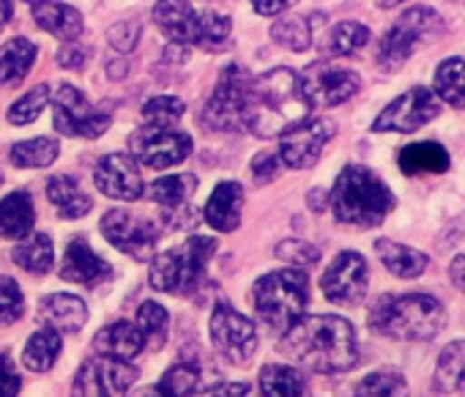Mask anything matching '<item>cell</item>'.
I'll return each instance as SVG.
<instances>
[{"label":"cell","mask_w":465,"mask_h":397,"mask_svg":"<svg viewBox=\"0 0 465 397\" xmlns=\"http://www.w3.org/2000/svg\"><path fill=\"white\" fill-rule=\"evenodd\" d=\"M277 173H280V156H277V154L263 151V154H258V156L252 159V175H255L258 184L272 181Z\"/></svg>","instance_id":"681fc988"},{"label":"cell","mask_w":465,"mask_h":397,"mask_svg":"<svg viewBox=\"0 0 465 397\" xmlns=\"http://www.w3.org/2000/svg\"><path fill=\"white\" fill-rule=\"evenodd\" d=\"M440 28H443L440 17L432 9H427V6H416V9L405 12L383 34V39L378 45V64H381V69H389V72L400 69L416 53L419 42L432 36V34H438Z\"/></svg>","instance_id":"ba28073f"},{"label":"cell","mask_w":465,"mask_h":397,"mask_svg":"<svg viewBox=\"0 0 465 397\" xmlns=\"http://www.w3.org/2000/svg\"><path fill=\"white\" fill-rule=\"evenodd\" d=\"M216 253V242L208 236H192L189 242L162 253L151 263V288L170 293V296H189L194 293L203 280L211 255Z\"/></svg>","instance_id":"8992f818"},{"label":"cell","mask_w":465,"mask_h":397,"mask_svg":"<svg viewBox=\"0 0 465 397\" xmlns=\"http://www.w3.org/2000/svg\"><path fill=\"white\" fill-rule=\"evenodd\" d=\"M61 348H64V340H61V332L47 326V329H39L28 342H25V351H23V362L28 370L34 372H47L55 359L61 356Z\"/></svg>","instance_id":"1f68e13d"},{"label":"cell","mask_w":465,"mask_h":397,"mask_svg":"<svg viewBox=\"0 0 465 397\" xmlns=\"http://www.w3.org/2000/svg\"><path fill=\"white\" fill-rule=\"evenodd\" d=\"M134 159L151 170H167L181 164L192 154V137L175 126H143L129 137Z\"/></svg>","instance_id":"8fae6325"},{"label":"cell","mask_w":465,"mask_h":397,"mask_svg":"<svg viewBox=\"0 0 465 397\" xmlns=\"http://www.w3.org/2000/svg\"><path fill=\"white\" fill-rule=\"evenodd\" d=\"M280 351L312 372H345L359 362L353 326L340 315H302L282 337Z\"/></svg>","instance_id":"6da1fadb"},{"label":"cell","mask_w":465,"mask_h":397,"mask_svg":"<svg viewBox=\"0 0 465 397\" xmlns=\"http://www.w3.org/2000/svg\"><path fill=\"white\" fill-rule=\"evenodd\" d=\"M137 375V367H132L129 362L96 356L80 367L72 397H126Z\"/></svg>","instance_id":"4fadbf2b"},{"label":"cell","mask_w":465,"mask_h":397,"mask_svg":"<svg viewBox=\"0 0 465 397\" xmlns=\"http://www.w3.org/2000/svg\"><path fill=\"white\" fill-rule=\"evenodd\" d=\"M370 329L381 337L402 342H427L438 337L446 323L443 304L430 293H405V296H381L370 307Z\"/></svg>","instance_id":"3957f363"},{"label":"cell","mask_w":465,"mask_h":397,"mask_svg":"<svg viewBox=\"0 0 465 397\" xmlns=\"http://www.w3.org/2000/svg\"><path fill=\"white\" fill-rule=\"evenodd\" d=\"M12 12H15V0H0V28L9 25Z\"/></svg>","instance_id":"11a10c76"},{"label":"cell","mask_w":465,"mask_h":397,"mask_svg":"<svg viewBox=\"0 0 465 397\" xmlns=\"http://www.w3.org/2000/svg\"><path fill=\"white\" fill-rule=\"evenodd\" d=\"M293 4H296V0H252L255 12L263 15V17H277L282 12H288Z\"/></svg>","instance_id":"f5cc1de1"},{"label":"cell","mask_w":465,"mask_h":397,"mask_svg":"<svg viewBox=\"0 0 465 397\" xmlns=\"http://www.w3.org/2000/svg\"><path fill=\"white\" fill-rule=\"evenodd\" d=\"M397 162L405 175H438L449 170V151L440 143L424 140L402 148Z\"/></svg>","instance_id":"4316f807"},{"label":"cell","mask_w":465,"mask_h":397,"mask_svg":"<svg viewBox=\"0 0 465 397\" xmlns=\"http://www.w3.org/2000/svg\"><path fill=\"white\" fill-rule=\"evenodd\" d=\"M85 58H88V47H83L77 39L74 42H66L61 47V53H58V64L64 69H80L85 64Z\"/></svg>","instance_id":"f907efd6"},{"label":"cell","mask_w":465,"mask_h":397,"mask_svg":"<svg viewBox=\"0 0 465 397\" xmlns=\"http://www.w3.org/2000/svg\"><path fill=\"white\" fill-rule=\"evenodd\" d=\"M211 342L230 364H247L258 348V332L247 315L230 304H216L211 315Z\"/></svg>","instance_id":"9c48e42d"},{"label":"cell","mask_w":465,"mask_h":397,"mask_svg":"<svg viewBox=\"0 0 465 397\" xmlns=\"http://www.w3.org/2000/svg\"><path fill=\"white\" fill-rule=\"evenodd\" d=\"M449 274H451V283H454L460 291H465V255H457V258L451 261Z\"/></svg>","instance_id":"db71d44e"},{"label":"cell","mask_w":465,"mask_h":397,"mask_svg":"<svg viewBox=\"0 0 465 397\" xmlns=\"http://www.w3.org/2000/svg\"><path fill=\"white\" fill-rule=\"evenodd\" d=\"M435 383L440 392H457L465 386V340H454L440 351Z\"/></svg>","instance_id":"e575fe53"},{"label":"cell","mask_w":465,"mask_h":397,"mask_svg":"<svg viewBox=\"0 0 465 397\" xmlns=\"http://www.w3.org/2000/svg\"><path fill=\"white\" fill-rule=\"evenodd\" d=\"M23 378L9 353H0V397H17Z\"/></svg>","instance_id":"c3c4849f"},{"label":"cell","mask_w":465,"mask_h":397,"mask_svg":"<svg viewBox=\"0 0 465 397\" xmlns=\"http://www.w3.org/2000/svg\"><path fill=\"white\" fill-rule=\"evenodd\" d=\"M370 42V31L361 25V23H353V20H345V23H337L326 42H323V53L326 55H353L359 53L364 45Z\"/></svg>","instance_id":"f35d334b"},{"label":"cell","mask_w":465,"mask_h":397,"mask_svg":"<svg viewBox=\"0 0 465 397\" xmlns=\"http://www.w3.org/2000/svg\"><path fill=\"white\" fill-rule=\"evenodd\" d=\"M375 4H378L381 9H391V6H397V4H402V0H375Z\"/></svg>","instance_id":"6f0895ef"},{"label":"cell","mask_w":465,"mask_h":397,"mask_svg":"<svg viewBox=\"0 0 465 397\" xmlns=\"http://www.w3.org/2000/svg\"><path fill=\"white\" fill-rule=\"evenodd\" d=\"M337 126L329 118H304L302 124L282 132L280 162L293 170H307L321 159L323 145L334 137Z\"/></svg>","instance_id":"9a60e30c"},{"label":"cell","mask_w":465,"mask_h":397,"mask_svg":"<svg viewBox=\"0 0 465 397\" xmlns=\"http://www.w3.org/2000/svg\"><path fill=\"white\" fill-rule=\"evenodd\" d=\"M25 313V296L17 280L0 274V326H12Z\"/></svg>","instance_id":"f6af8a7d"},{"label":"cell","mask_w":465,"mask_h":397,"mask_svg":"<svg viewBox=\"0 0 465 397\" xmlns=\"http://www.w3.org/2000/svg\"><path fill=\"white\" fill-rule=\"evenodd\" d=\"M353 397H408V381L400 370L383 367V370L364 375L356 383Z\"/></svg>","instance_id":"74e56055"},{"label":"cell","mask_w":465,"mask_h":397,"mask_svg":"<svg viewBox=\"0 0 465 397\" xmlns=\"http://www.w3.org/2000/svg\"><path fill=\"white\" fill-rule=\"evenodd\" d=\"M47 102H50V88H47V85H36V88H31L23 99H17V102L12 104L9 121H12L15 126L34 124V121L42 115V110L47 107Z\"/></svg>","instance_id":"7bdbcfd3"},{"label":"cell","mask_w":465,"mask_h":397,"mask_svg":"<svg viewBox=\"0 0 465 397\" xmlns=\"http://www.w3.org/2000/svg\"><path fill=\"white\" fill-rule=\"evenodd\" d=\"M272 39L293 53H304L312 45V31L302 17H282L272 25Z\"/></svg>","instance_id":"b9f144b4"},{"label":"cell","mask_w":465,"mask_h":397,"mask_svg":"<svg viewBox=\"0 0 465 397\" xmlns=\"http://www.w3.org/2000/svg\"><path fill=\"white\" fill-rule=\"evenodd\" d=\"M435 94L457 107V110H465V61L462 58H446L438 72H435Z\"/></svg>","instance_id":"836d02e7"},{"label":"cell","mask_w":465,"mask_h":397,"mask_svg":"<svg viewBox=\"0 0 465 397\" xmlns=\"http://www.w3.org/2000/svg\"><path fill=\"white\" fill-rule=\"evenodd\" d=\"M375 253H378V258L383 261V266H386L391 274L402 277V280H416V277H421V274L427 272V266H430V258H427L424 253H419V250H413V247H405V244H397V242H391V239H378V242H375Z\"/></svg>","instance_id":"83f0119b"},{"label":"cell","mask_w":465,"mask_h":397,"mask_svg":"<svg viewBox=\"0 0 465 397\" xmlns=\"http://www.w3.org/2000/svg\"><path fill=\"white\" fill-rule=\"evenodd\" d=\"M53 107L55 129L66 137H102L113 121L110 107H91L74 85H58Z\"/></svg>","instance_id":"30bf717a"},{"label":"cell","mask_w":465,"mask_h":397,"mask_svg":"<svg viewBox=\"0 0 465 397\" xmlns=\"http://www.w3.org/2000/svg\"><path fill=\"white\" fill-rule=\"evenodd\" d=\"M167 326H170V315L162 304L156 302H145L137 313V329L145 340V348L151 351H162L167 342Z\"/></svg>","instance_id":"ab89813d"},{"label":"cell","mask_w":465,"mask_h":397,"mask_svg":"<svg viewBox=\"0 0 465 397\" xmlns=\"http://www.w3.org/2000/svg\"><path fill=\"white\" fill-rule=\"evenodd\" d=\"M94 181L99 192L115 197V201H140L145 189L143 175L129 154H107L104 159H99Z\"/></svg>","instance_id":"ac0fdd59"},{"label":"cell","mask_w":465,"mask_h":397,"mask_svg":"<svg viewBox=\"0 0 465 397\" xmlns=\"http://www.w3.org/2000/svg\"><path fill=\"white\" fill-rule=\"evenodd\" d=\"M299 85L310 107H337L359 94L361 80L351 69L318 61L304 69V74L299 77Z\"/></svg>","instance_id":"7c38bea8"},{"label":"cell","mask_w":465,"mask_h":397,"mask_svg":"<svg viewBox=\"0 0 465 397\" xmlns=\"http://www.w3.org/2000/svg\"><path fill=\"white\" fill-rule=\"evenodd\" d=\"M250 72L239 64H230L219 83L203 107L200 124L211 132H230V129H244V110H247V94H250Z\"/></svg>","instance_id":"52a82bcc"},{"label":"cell","mask_w":465,"mask_h":397,"mask_svg":"<svg viewBox=\"0 0 465 397\" xmlns=\"http://www.w3.org/2000/svg\"><path fill=\"white\" fill-rule=\"evenodd\" d=\"M230 20L216 15V12H197V23H194V34H192V47L216 53L227 45L230 39Z\"/></svg>","instance_id":"d590c367"},{"label":"cell","mask_w":465,"mask_h":397,"mask_svg":"<svg viewBox=\"0 0 465 397\" xmlns=\"http://www.w3.org/2000/svg\"><path fill=\"white\" fill-rule=\"evenodd\" d=\"M36 61V45L28 39H12L0 47V85L15 88L20 85Z\"/></svg>","instance_id":"f1b7e54d"},{"label":"cell","mask_w":465,"mask_h":397,"mask_svg":"<svg viewBox=\"0 0 465 397\" xmlns=\"http://www.w3.org/2000/svg\"><path fill=\"white\" fill-rule=\"evenodd\" d=\"M242 206H244V186L236 181H222L213 189L211 201L205 203L203 220L213 231L230 233V231H236L242 223Z\"/></svg>","instance_id":"ffe728a7"},{"label":"cell","mask_w":465,"mask_h":397,"mask_svg":"<svg viewBox=\"0 0 465 397\" xmlns=\"http://www.w3.org/2000/svg\"><path fill=\"white\" fill-rule=\"evenodd\" d=\"M186 104L178 96H156L151 102H145L143 107V118L151 126H175L183 115Z\"/></svg>","instance_id":"ee69618b"},{"label":"cell","mask_w":465,"mask_h":397,"mask_svg":"<svg viewBox=\"0 0 465 397\" xmlns=\"http://www.w3.org/2000/svg\"><path fill=\"white\" fill-rule=\"evenodd\" d=\"M310 115V104L302 94L299 74L293 69H272L250 83L244 129L258 137H277Z\"/></svg>","instance_id":"7a4b0ae2"},{"label":"cell","mask_w":465,"mask_h":397,"mask_svg":"<svg viewBox=\"0 0 465 397\" xmlns=\"http://www.w3.org/2000/svg\"><path fill=\"white\" fill-rule=\"evenodd\" d=\"M36 220L34 201L28 192H12L0 201V236L9 242H20L31 233Z\"/></svg>","instance_id":"d4e9b609"},{"label":"cell","mask_w":465,"mask_h":397,"mask_svg":"<svg viewBox=\"0 0 465 397\" xmlns=\"http://www.w3.org/2000/svg\"><path fill=\"white\" fill-rule=\"evenodd\" d=\"M42 321H47L53 329L58 332H69L77 334L85 321H88V307L80 296L72 293H53L47 299H42V310H39Z\"/></svg>","instance_id":"cb8c5ba5"},{"label":"cell","mask_w":465,"mask_h":397,"mask_svg":"<svg viewBox=\"0 0 465 397\" xmlns=\"http://www.w3.org/2000/svg\"><path fill=\"white\" fill-rule=\"evenodd\" d=\"M159 389L167 392L170 397H192V394L200 389V367L192 364V362H178V364H173V367L162 375Z\"/></svg>","instance_id":"60d3db41"},{"label":"cell","mask_w":465,"mask_h":397,"mask_svg":"<svg viewBox=\"0 0 465 397\" xmlns=\"http://www.w3.org/2000/svg\"><path fill=\"white\" fill-rule=\"evenodd\" d=\"M15 263L31 274H47L53 269V261H55V247H53V239L47 233H34V236H25L20 239V244L15 247L12 253Z\"/></svg>","instance_id":"4dcf8cb0"},{"label":"cell","mask_w":465,"mask_h":397,"mask_svg":"<svg viewBox=\"0 0 465 397\" xmlns=\"http://www.w3.org/2000/svg\"><path fill=\"white\" fill-rule=\"evenodd\" d=\"M277 255L282 258V261H288V263H293V266H312L318 258H321V250L318 247H312L310 242H296V239H288V242H282L280 247H277Z\"/></svg>","instance_id":"bcb514c9"},{"label":"cell","mask_w":465,"mask_h":397,"mask_svg":"<svg viewBox=\"0 0 465 397\" xmlns=\"http://www.w3.org/2000/svg\"><path fill=\"white\" fill-rule=\"evenodd\" d=\"M129 397H170L167 392H162L159 389V383L156 386H145V389H137L134 394H129Z\"/></svg>","instance_id":"9f6ffc18"},{"label":"cell","mask_w":465,"mask_h":397,"mask_svg":"<svg viewBox=\"0 0 465 397\" xmlns=\"http://www.w3.org/2000/svg\"><path fill=\"white\" fill-rule=\"evenodd\" d=\"M102 233L115 250H121L124 255L137 258V261H151V255L156 250V239H159L156 223H151L145 217H134L126 209L107 212L102 220Z\"/></svg>","instance_id":"5bb4252c"},{"label":"cell","mask_w":465,"mask_h":397,"mask_svg":"<svg viewBox=\"0 0 465 397\" xmlns=\"http://www.w3.org/2000/svg\"><path fill=\"white\" fill-rule=\"evenodd\" d=\"M47 197L64 220H80L94 209L91 197L83 192V186L72 175H53L47 181Z\"/></svg>","instance_id":"484cf974"},{"label":"cell","mask_w":465,"mask_h":397,"mask_svg":"<svg viewBox=\"0 0 465 397\" xmlns=\"http://www.w3.org/2000/svg\"><path fill=\"white\" fill-rule=\"evenodd\" d=\"M61 277L69 280V283L85 285V288H96V285H102V283H107L113 277V266L104 258H99L88 247V242L83 236H77L66 247V258H64V266H61Z\"/></svg>","instance_id":"d6986e66"},{"label":"cell","mask_w":465,"mask_h":397,"mask_svg":"<svg viewBox=\"0 0 465 397\" xmlns=\"http://www.w3.org/2000/svg\"><path fill=\"white\" fill-rule=\"evenodd\" d=\"M367 283H370L367 261L359 253L348 250L331 261V266L326 269L321 280V288L329 302L342 304V307H356L367 296Z\"/></svg>","instance_id":"2e32d148"},{"label":"cell","mask_w":465,"mask_h":397,"mask_svg":"<svg viewBox=\"0 0 465 397\" xmlns=\"http://www.w3.org/2000/svg\"><path fill=\"white\" fill-rule=\"evenodd\" d=\"M261 392L263 397H310L304 375L288 364H266L261 370Z\"/></svg>","instance_id":"f546056e"},{"label":"cell","mask_w":465,"mask_h":397,"mask_svg":"<svg viewBox=\"0 0 465 397\" xmlns=\"http://www.w3.org/2000/svg\"><path fill=\"white\" fill-rule=\"evenodd\" d=\"M107 39L110 45L118 50V53H129L137 47V39H140V23L137 20H126V23H118L107 31Z\"/></svg>","instance_id":"7dc6e473"},{"label":"cell","mask_w":465,"mask_h":397,"mask_svg":"<svg viewBox=\"0 0 465 397\" xmlns=\"http://www.w3.org/2000/svg\"><path fill=\"white\" fill-rule=\"evenodd\" d=\"M255 313L263 326L272 332H288L307 310L310 302V277L304 269L291 266L272 272L255 283Z\"/></svg>","instance_id":"5b68a950"},{"label":"cell","mask_w":465,"mask_h":397,"mask_svg":"<svg viewBox=\"0 0 465 397\" xmlns=\"http://www.w3.org/2000/svg\"><path fill=\"white\" fill-rule=\"evenodd\" d=\"M94 348L99 351V356L107 359H118V362H132L134 356L143 353L145 340L140 334V329L129 321H118L104 326L96 337H94Z\"/></svg>","instance_id":"7402d4cb"},{"label":"cell","mask_w":465,"mask_h":397,"mask_svg":"<svg viewBox=\"0 0 465 397\" xmlns=\"http://www.w3.org/2000/svg\"><path fill=\"white\" fill-rule=\"evenodd\" d=\"M194 189H197V178L192 173H181V175L156 178L148 186V194H151V201L159 203L162 209H183Z\"/></svg>","instance_id":"d6a6232c"},{"label":"cell","mask_w":465,"mask_h":397,"mask_svg":"<svg viewBox=\"0 0 465 397\" xmlns=\"http://www.w3.org/2000/svg\"><path fill=\"white\" fill-rule=\"evenodd\" d=\"M438 115V99L430 88H411L397 96L372 124V132H416Z\"/></svg>","instance_id":"e0dca14e"},{"label":"cell","mask_w":465,"mask_h":397,"mask_svg":"<svg viewBox=\"0 0 465 397\" xmlns=\"http://www.w3.org/2000/svg\"><path fill=\"white\" fill-rule=\"evenodd\" d=\"M31 12L39 28L58 36L61 42H74L83 34V15L61 0H31Z\"/></svg>","instance_id":"44dd1931"},{"label":"cell","mask_w":465,"mask_h":397,"mask_svg":"<svg viewBox=\"0 0 465 397\" xmlns=\"http://www.w3.org/2000/svg\"><path fill=\"white\" fill-rule=\"evenodd\" d=\"M329 203L340 223L356 228H378L394 209V194L370 167L348 164L337 175Z\"/></svg>","instance_id":"277c9868"},{"label":"cell","mask_w":465,"mask_h":397,"mask_svg":"<svg viewBox=\"0 0 465 397\" xmlns=\"http://www.w3.org/2000/svg\"><path fill=\"white\" fill-rule=\"evenodd\" d=\"M58 151L61 145L55 137H36V140L15 143L9 159L15 167H50L58 159Z\"/></svg>","instance_id":"8d00e7d4"},{"label":"cell","mask_w":465,"mask_h":397,"mask_svg":"<svg viewBox=\"0 0 465 397\" xmlns=\"http://www.w3.org/2000/svg\"><path fill=\"white\" fill-rule=\"evenodd\" d=\"M153 20H156L159 31L173 45L192 47V34H194V23H197V12L189 6V0H156Z\"/></svg>","instance_id":"603a6c76"},{"label":"cell","mask_w":465,"mask_h":397,"mask_svg":"<svg viewBox=\"0 0 465 397\" xmlns=\"http://www.w3.org/2000/svg\"><path fill=\"white\" fill-rule=\"evenodd\" d=\"M205 397H255L250 383H216L205 392Z\"/></svg>","instance_id":"816d5d0a"}]
</instances>
